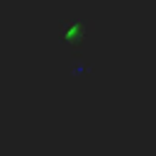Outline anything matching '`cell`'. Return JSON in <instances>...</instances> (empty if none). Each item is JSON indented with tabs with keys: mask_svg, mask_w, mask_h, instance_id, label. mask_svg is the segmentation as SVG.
Returning <instances> with one entry per match:
<instances>
[{
	"mask_svg": "<svg viewBox=\"0 0 156 156\" xmlns=\"http://www.w3.org/2000/svg\"><path fill=\"white\" fill-rule=\"evenodd\" d=\"M61 39H63L66 44H80V41L85 39V24H83L80 20L66 22L63 29H61Z\"/></svg>",
	"mask_w": 156,
	"mask_h": 156,
	"instance_id": "cell-1",
	"label": "cell"
}]
</instances>
